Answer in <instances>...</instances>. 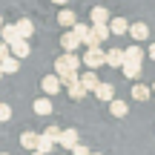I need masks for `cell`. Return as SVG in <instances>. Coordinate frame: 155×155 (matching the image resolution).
<instances>
[{
	"mask_svg": "<svg viewBox=\"0 0 155 155\" xmlns=\"http://www.w3.org/2000/svg\"><path fill=\"white\" fill-rule=\"evenodd\" d=\"M66 72H81V58H78V52H63L55 61V75L61 78Z\"/></svg>",
	"mask_w": 155,
	"mask_h": 155,
	"instance_id": "obj_1",
	"label": "cell"
},
{
	"mask_svg": "<svg viewBox=\"0 0 155 155\" xmlns=\"http://www.w3.org/2000/svg\"><path fill=\"white\" fill-rule=\"evenodd\" d=\"M104 63H106V52L101 49V46H92V49L83 52V66L86 69H98V66H104Z\"/></svg>",
	"mask_w": 155,
	"mask_h": 155,
	"instance_id": "obj_2",
	"label": "cell"
},
{
	"mask_svg": "<svg viewBox=\"0 0 155 155\" xmlns=\"http://www.w3.org/2000/svg\"><path fill=\"white\" fill-rule=\"evenodd\" d=\"M78 144H81V135H78V129H63V132H61L58 147H63V150H75Z\"/></svg>",
	"mask_w": 155,
	"mask_h": 155,
	"instance_id": "obj_3",
	"label": "cell"
},
{
	"mask_svg": "<svg viewBox=\"0 0 155 155\" xmlns=\"http://www.w3.org/2000/svg\"><path fill=\"white\" fill-rule=\"evenodd\" d=\"M124 63H127V49H109V52H106V66L121 69Z\"/></svg>",
	"mask_w": 155,
	"mask_h": 155,
	"instance_id": "obj_4",
	"label": "cell"
},
{
	"mask_svg": "<svg viewBox=\"0 0 155 155\" xmlns=\"http://www.w3.org/2000/svg\"><path fill=\"white\" fill-rule=\"evenodd\" d=\"M40 89H43L46 95H58L63 89V83H61V78H58V75H46L43 81H40Z\"/></svg>",
	"mask_w": 155,
	"mask_h": 155,
	"instance_id": "obj_5",
	"label": "cell"
},
{
	"mask_svg": "<svg viewBox=\"0 0 155 155\" xmlns=\"http://www.w3.org/2000/svg\"><path fill=\"white\" fill-rule=\"evenodd\" d=\"M61 46H63V52H78V49H81V38L69 29V32L61 35Z\"/></svg>",
	"mask_w": 155,
	"mask_h": 155,
	"instance_id": "obj_6",
	"label": "cell"
},
{
	"mask_svg": "<svg viewBox=\"0 0 155 155\" xmlns=\"http://www.w3.org/2000/svg\"><path fill=\"white\" fill-rule=\"evenodd\" d=\"M89 17H92V26H101V23H109V9L106 6H92V12H89Z\"/></svg>",
	"mask_w": 155,
	"mask_h": 155,
	"instance_id": "obj_7",
	"label": "cell"
},
{
	"mask_svg": "<svg viewBox=\"0 0 155 155\" xmlns=\"http://www.w3.org/2000/svg\"><path fill=\"white\" fill-rule=\"evenodd\" d=\"M95 98H101V101H106V104H112V101H115V86H112V83H106V81H101V86L95 89Z\"/></svg>",
	"mask_w": 155,
	"mask_h": 155,
	"instance_id": "obj_8",
	"label": "cell"
},
{
	"mask_svg": "<svg viewBox=\"0 0 155 155\" xmlns=\"http://www.w3.org/2000/svg\"><path fill=\"white\" fill-rule=\"evenodd\" d=\"M81 83H83V89H86V92H95V89L101 86L98 75H95V69H86V72L81 75Z\"/></svg>",
	"mask_w": 155,
	"mask_h": 155,
	"instance_id": "obj_9",
	"label": "cell"
},
{
	"mask_svg": "<svg viewBox=\"0 0 155 155\" xmlns=\"http://www.w3.org/2000/svg\"><path fill=\"white\" fill-rule=\"evenodd\" d=\"M0 40H3V43H15V40H20V35H17V26L15 23H6L3 29H0Z\"/></svg>",
	"mask_w": 155,
	"mask_h": 155,
	"instance_id": "obj_10",
	"label": "cell"
},
{
	"mask_svg": "<svg viewBox=\"0 0 155 155\" xmlns=\"http://www.w3.org/2000/svg\"><path fill=\"white\" fill-rule=\"evenodd\" d=\"M38 138H40L38 132H32V129H26V132L20 135V147H23V150H29V152H35V150H38Z\"/></svg>",
	"mask_w": 155,
	"mask_h": 155,
	"instance_id": "obj_11",
	"label": "cell"
},
{
	"mask_svg": "<svg viewBox=\"0 0 155 155\" xmlns=\"http://www.w3.org/2000/svg\"><path fill=\"white\" fill-rule=\"evenodd\" d=\"M15 26H17V35H20L23 40H29V38L35 35V23L29 20V17H20V20H17Z\"/></svg>",
	"mask_w": 155,
	"mask_h": 155,
	"instance_id": "obj_12",
	"label": "cell"
},
{
	"mask_svg": "<svg viewBox=\"0 0 155 155\" xmlns=\"http://www.w3.org/2000/svg\"><path fill=\"white\" fill-rule=\"evenodd\" d=\"M129 35H132V40H138V43H141V40L150 38V26L138 20V23H132V26H129Z\"/></svg>",
	"mask_w": 155,
	"mask_h": 155,
	"instance_id": "obj_13",
	"label": "cell"
},
{
	"mask_svg": "<svg viewBox=\"0 0 155 155\" xmlns=\"http://www.w3.org/2000/svg\"><path fill=\"white\" fill-rule=\"evenodd\" d=\"M109 112H112V118H127L129 115V104H127V101H121V98H115L109 104Z\"/></svg>",
	"mask_w": 155,
	"mask_h": 155,
	"instance_id": "obj_14",
	"label": "cell"
},
{
	"mask_svg": "<svg viewBox=\"0 0 155 155\" xmlns=\"http://www.w3.org/2000/svg\"><path fill=\"white\" fill-rule=\"evenodd\" d=\"M55 150H58V141L46 138V135H40V138H38V150H35V152H40V155H52Z\"/></svg>",
	"mask_w": 155,
	"mask_h": 155,
	"instance_id": "obj_15",
	"label": "cell"
},
{
	"mask_svg": "<svg viewBox=\"0 0 155 155\" xmlns=\"http://www.w3.org/2000/svg\"><path fill=\"white\" fill-rule=\"evenodd\" d=\"M58 23L66 26V29H75V26H78V17H75L72 9H63V12H58Z\"/></svg>",
	"mask_w": 155,
	"mask_h": 155,
	"instance_id": "obj_16",
	"label": "cell"
},
{
	"mask_svg": "<svg viewBox=\"0 0 155 155\" xmlns=\"http://www.w3.org/2000/svg\"><path fill=\"white\" fill-rule=\"evenodd\" d=\"M144 58H147V52L141 49L138 43L127 46V61H129V63H144Z\"/></svg>",
	"mask_w": 155,
	"mask_h": 155,
	"instance_id": "obj_17",
	"label": "cell"
},
{
	"mask_svg": "<svg viewBox=\"0 0 155 155\" xmlns=\"http://www.w3.org/2000/svg\"><path fill=\"white\" fill-rule=\"evenodd\" d=\"M141 66H144V63H124V66H121V75L124 78H129V81H138V78H141Z\"/></svg>",
	"mask_w": 155,
	"mask_h": 155,
	"instance_id": "obj_18",
	"label": "cell"
},
{
	"mask_svg": "<svg viewBox=\"0 0 155 155\" xmlns=\"http://www.w3.org/2000/svg\"><path fill=\"white\" fill-rule=\"evenodd\" d=\"M129 26H132V23H127V17H112V20H109L112 35H127V32H129Z\"/></svg>",
	"mask_w": 155,
	"mask_h": 155,
	"instance_id": "obj_19",
	"label": "cell"
},
{
	"mask_svg": "<svg viewBox=\"0 0 155 155\" xmlns=\"http://www.w3.org/2000/svg\"><path fill=\"white\" fill-rule=\"evenodd\" d=\"M129 98H135V101H150V98H152V89L147 86V83H135Z\"/></svg>",
	"mask_w": 155,
	"mask_h": 155,
	"instance_id": "obj_20",
	"label": "cell"
},
{
	"mask_svg": "<svg viewBox=\"0 0 155 155\" xmlns=\"http://www.w3.org/2000/svg\"><path fill=\"white\" fill-rule=\"evenodd\" d=\"M32 109H35V115H52V101L49 98H35Z\"/></svg>",
	"mask_w": 155,
	"mask_h": 155,
	"instance_id": "obj_21",
	"label": "cell"
},
{
	"mask_svg": "<svg viewBox=\"0 0 155 155\" xmlns=\"http://www.w3.org/2000/svg\"><path fill=\"white\" fill-rule=\"evenodd\" d=\"M29 52H32V49H29V40L20 38V40H15V43H12V55H15L17 61H20V58H26Z\"/></svg>",
	"mask_w": 155,
	"mask_h": 155,
	"instance_id": "obj_22",
	"label": "cell"
},
{
	"mask_svg": "<svg viewBox=\"0 0 155 155\" xmlns=\"http://www.w3.org/2000/svg\"><path fill=\"white\" fill-rule=\"evenodd\" d=\"M72 32L81 38V43H83V46H86V43H89V38H92V26H86V23H81V20H78V26L72 29Z\"/></svg>",
	"mask_w": 155,
	"mask_h": 155,
	"instance_id": "obj_23",
	"label": "cell"
},
{
	"mask_svg": "<svg viewBox=\"0 0 155 155\" xmlns=\"http://www.w3.org/2000/svg\"><path fill=\"white\" fill-rule=\"evenodd\" d=\"M0 66H3V75H15L17 69H20V61H17V58L12 55L9 61H3V63H0Z\"/></svg>",
	"mask_w": 155,
	"mask_h": 155,
	"instance_id": "obj_24",
	"label": "cell"
},
{
	"mask_svg": "<svg viewBox=\"0 0 155 155\" xmlns=\"http://www.w3.org/2000/svg\"><path fill=\"white\" fill-rule=\"evenodd\" d=\"M66 95H69V98H72V101H81V98H86V89H83V83H75V86H69L66 89Z\"/></svg>",
	"mask_w": 155,
	"mask_h": 155,
	"instance_id": "obj_25",
	"label": "cell"
},
{
	"mask_svg": "<svg viewBox=\"0 0 155 155\" xmlns=\"http://www.w3.org/2000/svg\"><path fill=\"white\" fill-rule=\"evenodd\" d=\"M61 132H63V129H58L55 124H49V127L43 129V135H46V138H52V141H61Z\"/></svg>",
	"mask_w": 155,
	"mask_h": 155,
	"instance_id": "obj_26",
	"label": "cell"
},
{
	"mask_svg": "<svg viewBox=\"0 0 155 155\" xmlns=\"http://www.w3.org/2000/svg\"><path fill=\"white\" fill-rule=\"evenodd\" d=\"M9 118H12V106L0 101V124H3V121H9Z\"/></svg>",
	"mask_w": 155,
	"mask_h": 155,
	"instance_id": "obj_27",
	"label": "cell"
},
{
	"mask_svg": "<svg viewBox=\"0 0 155 155\" xmlns=\"http://www.w3.org/2000/svg\"><path fill=\"white\" fill-rule=\"evenodd\" d=\"M9 58H12V46L0 40V63H3V61H9Z\"/></svg>",
	"mask_w": 155,
	"mask_h": 155,
	"instance_id": "obj_28",
	"label": "cell"
},
{
	"mask_svg": "<svg viewBox=\"0 0 155 155\" xmlns=\"http://www.w3.org/2000/svg\"><path fill=\"white\" fill-rule=\"evenodd\" d=\"M72 155H92V152L86 150V144H78L75 150H72Z\"/></svg>",
	"mask_w": 155,
	"mask_h": 155,
	"instance_id": "obj_29",
	"label": "cell"
},
{
	"mask_svg": "<svg viewBox=\"0 0 155 155\" xmlns=\"http://www.w3.org/2000/svg\"><path fill=\"white\" fill-rule=\"evenodd\" d=\"M147 55H150V61H155V43H150V49H147Z\"/></svg>",
	"mask_w": 155,
	"mask_h": 155,
	"instance_id": "obj_30",
	"label": "cell"
},
{
	"mask_svg": "<svg viewBox=\"0 0 155 155\" xmlns=\"http://www.w3.org/2000/svg\"><path fill=\"white\" fill-rule=\"evenodd\" d=\"M52 3H55V6H66L69 0H52Z\"/></svg>",
	"mask_w": 155,
	"mask_h": 155,
	"instance_id": "obj_31",
	"label": "cell"
},
{
	"mask_svg": "<svg viewBox=\"0 0 155 155\" xmlns=\"http://www.w3.org/2000/svg\"><path fill=\"white\" fill-rule=\"evenodd\" d=\"M3 26H6V23H3V17H0V29H3Z\"/></svg>",
	"mask_w": 155,
	"mask_h": 155,
	"instance_id": "obj_32",
	"label": "cell"
},
{
	"mask_svg": "<svg viewBox=\"0 0 155 155\" xmlns=\"http://www.w3.org/2000/svg\"><path fill=\"white\" fill-rule=\"evenodd\" d=\"M0 78H3V66H0Z\"/></svg>",
	"mask_w": 155,
	"mask_h": 155,
	"instance_id": "obj_33",
	"label": "cell"
},
{
	"mask_svg": "<svg viewBox=\"0 0 155 155\" xmlns=\"http://www.w3.org/2000/svg\"><path fill=\"white\" fill-rule=\"evenodd\" d=\"M152 95H155V83H152Z\"/></svg>",
	"mask_w": 155,
	"mask_h": 155,
	"instance_id": "obj_34",
	"label": "cell"
},
{
	"mask_svg": "<svg viewBox=\"0 0 155 155\" xmlns=\"http://www.w3.org/2000/svg\"><path fill=\"white\" fill-rule=\"evenodd\" d=\"M92 155H101V152H92Z\"/></svg>",
	"mask_w": 155,
	"mask_h": 155,
	"instance_id": "obj_35",
	"label": "cell"
},
{
	"mask_svg": "<svg viewBox=\"0 0 155 155\" xmlns=\"http://www.w3.org/2000/svg\"><path fill=\"white\" fill-rule=\"evenodd\" d=\"M32 155H40V152H32Z\"/></svg>",
	"mask_w": 155,
	"mask_h": 155,
	"instance_id": "obj_36",
	"label": "cell"
},
{
	"mask_svg": "<svg viewBox=\"0 0 155 155\" xmlns=\"http://www.w3.org/2000/svg\"><path fill=\"white\" fill-rule=\"evenodd\" d=\"M3 155H9V152H3Z\"/></svg>",
	"mask_w": 155,
	"mask_h": 155,
	"instance_id": "obj_37",
	"label": "cell"
}]
</instances>
